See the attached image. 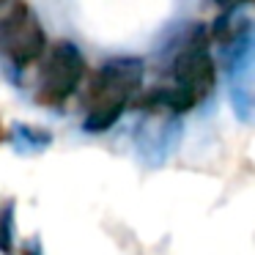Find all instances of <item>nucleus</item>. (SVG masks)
<instances>
[{
  "label": "nucleus",
  "instance_id": "1",
  "mask_svg": "<svg viewBox=\"0 0 255 255\" xmlns=\"http://www.w3.org/2000/svg\"><path fill=\"white\" fill-rule=\"evenodd\" d=\"M209 28L192 25L184 36L181 50L170 66V83L148 91L137 99V107L156 113H187L206 99L214 88V61L209 55Z\"/></svg>",
  "mask_w": 255,
  "mask_h": 255
},
{
  "label": "nucleus",
  "instance_id": "2",
  "mask_svg": "<svg viewBox=\"0 0 255 255\" xmlns=\"http://www.w3.org/2000/svg\"><path fill=\"white\" fill-rule=\"evenodd\" d=\"M143 61L140 58H116L105 63L91 77L88 85V116H85V132H107L121 118L132 96L143 85Z\"/></svg>",
  "mask_w": 255,
  "mask_h": 255
},
{
  "label": "nucleus",
  "instance_id": "3",
  "mask_svg": "<svg viewBox=\"0 0 255 255\" xmlns=\"http://www.w3.org/2000/svg\"><path fill=\"white\" fill-rule=\"evenodd\" d=\"M85 77V58L72 41H55L41 66L39 105H61L77 91Z\"/></svg>",
  "mask_w": 255,
  "mask_h": 255
},
{
  "label": "nucleus",
  "instance_id": "4",
  "mask_svg": "<svg viewBox=\"0 0 255 255\" xmlns=\"http://www.w3.org/2000/svg\"><path fill=\"white\" fill-rule=\"evenodd\" d=\"M44 30L33 11L25 3H14L11 11L0 19V52H6L17 66H28L44 55Z\"/></svg>",
  "mask_w": 255,
  "mask_h": 255
},
{
  "label": "nucleus",
  "instance_id": "5",
  "mask_svg": "<svg viewBox=\"0 0 255 255\" xmlns=\"http://www.w3.org/2000/svg\"><path fill=\"white\" fill-rule=\"evenodd\" d=\"M0 253L14 255V200H6L0 209Z\"/></svg>",
  "mask_w": 255,
  "mask_h": 255
},
{
  "label": "nucleus",
  "instance_id": "6",
  "mask_svg": "<svg viewBox=\"0 0 255 255\" xmlns=\"http://www.w3.org/2000/svg\"><path fill=\"white\" fill-rule=\"evenodd\" d=\"M214 3L222 8V11H236L239 6H244V3H255V0H214Z\"/></svg>",
  "mask_w": 255,
  "mask_h": 255
},
{
  "label": "nucleus",
  "instance_id": "7",
  "mask_svg": "<svg viewBox=\"0 0 255 255\" xmlns=\"http://www.w3.org/2000/svg\"><path fill=\"white\" fill-rule=\"evenodd\" d=\"M22 255H39V250H33V247H28V250H22Z\"/></svg>",
  "mask_w": 255,
  "mask_h": 255
},
{
  "label": "nucleus",
  "instance_id": "8",
  "mask_svg": "<svg viewBox=\"0 0 255 255\" xmlns=\"http://www.w3.org/2000/svg\"><path fill=\"white\" fill-rule=\"evenodd\" d=\"M3 137H6V132H3V124H0V143H3Z\"/></svg>",
  "mask_w": 255,
  "mask_h": 255
},
{
  "label": "nucleus",
  "instance_id": "9",
  "mask_svg": "<svg viewBox=\"0 0 255 255\" xmlns=\"http://www.w3.org/2000/svg\"><path fill=\"white\" fill-rule=\"evenodd\" d=\"M6 3H8V0H0V6H6Z\"/></svg>",
  "mask_w": 255,
  "mask_h": 255
}]
</instances>
